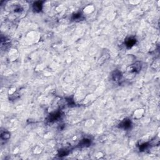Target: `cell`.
<instances>
[{
  "mask_svg": "<svg viewBox=\"0 0 160 160\" xmlns=\"http://www.w3.org/2000/svg\"><path fill=\"white\" fill-rule=\"evenodd\" d=\"M80 146L81 147H87L91 145V141L89 139H84L80 142Z\"/></svg>",
  "mask_w": 160,
  "mask_h": 160,
  "instance_id": "6",
  "label": "cell"
},
{
  "mask_svg": "<svg viewBox=\"0 0 160 160\" xmlns=\"http://www.w3.org/2000/svg\"><path fill=\"white\" fill-rule=\"evenodd\" d=\"M112 77H113L114 81H119V80H121L122 75L121 74V72H119L118 70H116V71H114L113 74H112Z\"/></svg>",
  "mask_w": 160,
  "mask_h": 160,
  "instance_id": "4",
  "label": "cell"
},
{
  "mask_svg": "<svg viewBox=\"0 0 160 160\" xmlns=\"http://www.w3.org/2000/svg\"><path fill=\"white\" fill-rule=\"evenodd\" d=\"M68 154V152L66 150H60L59 151V156H66Z\"/></svg>",
  "mask_w": 160,
  "mask_h": 160,
  "instance_id": "11",
  "label": "cell"
},
{
  "mask_svg": "<svg viewBox=\"0 0 160 160\" xmlns=\"http://www.w3.org/2000/svg\"><path fill=\"white\" fill-rule=\"evenodd\" d=\"M10 136L11 134L8 131L3 132L1 134V139H3V140H8V139H9Z\"/></svg>",
  "mask_w": 160,
  "mask_h": 160,
  "instance_id": "7",
  "label": "cell"
},
{
  "mask_svg": "<svg viewBox=\"0 0 160 160\" xmlns=\"http://www.w3.org/2000/svg\"><path fill=\"white\" fill-rule=\"evenodd\" d=\"M132 125L131 121L128 119H125L121 122L119 124V128L124 129V130H128L131 128Z\"/></svg>",
  "mask_w": 160,
  "mask_h": 160,
  "instance_id": "1",
  "label": "cell"
},
{
  "mask_svg": "<svg viewBox=\"0 0 160 160\" xmlns=\"http://www.w3.org/2000/svg\"><path fill=\"white\" fill-rule=\"evenodd\" d=\"M141 63L139 62L135 63L134 64L132 65L130 67V69L128 70L129 71H130L131 73H138L141 70Z\"/></svg>",
  "mask_w": 160,
  "mask_h": 160,
  "instance_id": "2",
  "label": "cell"
},
{
  "mask_svg": "<svg viewBox=\"0 0 160 160\" xmlns=\"http://www.w3.org/2000/svg\"><path fill=\"white\" fill-rule=\"evenodd\" d=\"M143 113H144L143 109H138V110H136V111L134 112V118H139L140 117L142 116Z\"/></svg>",
  "mask_w": 160,
  "mask_h": 160,
  "instance_id": "9",
  "label": "cell"
},
{
  "mask_svg": "<svg viewBox=\"0 0 160 160\" xmlns=\"http://www.w3.org/2000/svg\"><path fill=\"white\" fill-rule=\"evenodd\" d=\"M83 19V15L80 13H78L74 14V15L73 16V20L74 21H80Z\"/></svg>",
  "mask_w": 160,
  "mask_h": 160,
  "instance_id": "8",
  "label": "cell"
},
{
  "mask_svg": "<svg viewBox=\"0 0 160 160\" xmlns=\"http://www.w3.org/2000/svg\"><path fill=\"white\" fill-rule=\"evenodd\" d=\"M106 56H107V55H106V54H104V55H103L102 57L100 58V60H99V63H100V64L104 63L106 61V59L108 58H106Z\"/></svg>",
  "mask_w": 160,
  "mask_h": 160,
  "instance_id": "10",
  "label": "cell"
},
{
  "mask_svg": "<svg viewBox=\"0 0 160 160\" xmlns=\"http://www.w3.org/2000/svg\"><path fill=\"white\" fill-rule=\"evenodd\" d=\"M136 43V39L133 38H129L126 41V46L128 48H131Z\"/></svg>",
  "mask_w": 160,
  "mask_h": 160,
  "instance_id": "5",
  "label": "cell"
},
{
  "mask_svg": "<svg viewBox=\"0 0 160 160\" xmlns=\"http://www.w3.org/2000/svg\"><path fill=\"white\" fill-rule=\"evenodd\" d=\"M43 8V2L36 1L33 5V9L35 12H39L41 11Z\"/></svg>",
  "mask_w": 160,
  "mask_h": 160,
  "instance_id": "3",
  "label": "cell"
}]
</instances>
